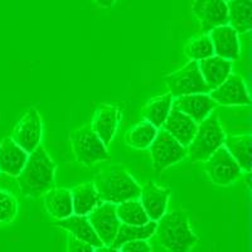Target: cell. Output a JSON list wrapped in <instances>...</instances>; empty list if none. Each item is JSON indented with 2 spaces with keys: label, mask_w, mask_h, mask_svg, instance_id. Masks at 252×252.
<instances>
[{
  "label": "cell",
  "mask_w": 252,
  "mask_h": 252,
  "mask_svg": "<svg viewBox=\"0 0 252 252\" xmlns=\"http://www.w3.org/2000/svg\"><path fill=\"white\" fill-rule=\"evenodd\" d=\"M116 215L121 223L131 224V226H143L150 220L139 198L116 204Z\"/></svg>",
  "instance_id": "83f0119b"
},
{
  "label": "cell",
  "mask_w": 252,
  "mask_h": 252,
  "mask_svg": "<svg viewBox=\"0 0 252 252\" xmlns=\"http://www.w3.org/2000/svg\"><path fill=\"white\" fill-rule=\"evenodd\" d=\"M94 183L101 202L119 204L140 195V186L138 182L121 165L103 168L96 174Z\"/></svg>",
  "instance_id": "7a4b0ae2"
},
{
  "label": "cell",
  "mask_w": 252,
  "mask_h": 252,
  "mask_svg": "<svg viewBox=\"0 0 252 252\" xmlns=\"http://www.w3.org/2000/svg\"><path fill=\"white\" fill-rule=\"evenodd\" d=\"M223 146L237 161L242 172H251V135H226Z\"/></svg>",
  "instance_id": "cb8c5ba5"
},
{
  "label": "cell",
  "mask_w": 252,
  "mask_h": 252,
  "mask_svg": "<svg viewBox=\"0 0 252 252\" xmlns=\"http://www.w3.org/2000/svg\"><path fill=\"white\" fill-rule=\"evenodd\" d=\"M208 35L212 42L215 56L226 58L232 62L240 58V34L229 24L216 27L209 32Z\"/></svg>",
  "instance_id": "2e32d148"
},
{
  "label": "cell",
  "mask_w": 252,
  "mask_h": 252,
  "mask_svg": "<svg viewBox=\"0 0 252 252\" xmlns=\"http://www.w3.org/2000/svg\"><path fill=\"white\" fill-rule=\"evenodd\" d=\"M150 158L155 173H161L169 166L184 160L187 157V148L178 143L165 130L159 129L154 141L149 146Z\"/></svg>",
  "instance_id": "52a82bcc"
},
{
  "label": "cell",
  "mask_w": 252,
  "mask_h": 252,
  "mask_svg": "<svg viewBox=\"0 0 252 252\" xmlns=\"http://www.w3.org/2000/svg\"><path fill=\"white\" fill-rule=\"evenodd\" d=\"M67 252H94V247L69 235L67 238Z\"/></svg>",
  "instance_id": "1f68e13d"
},
{
  "label": "cell",
  "mask_w": 252,
  "mask_h": 252,
  "mask_svg": "<svg viewBox=\"0 0 252 252\" xmlns=\"http://www.w3.org/2000/svg\"><path fill=\"white\" fill-rule=\"evenodd\" d=\"M209 96L220 106H250L249 90L244 78L237 75H231L220 83L217 89L209 91Z\"/></svg>",
  "instance_id": "8fae6325"
},
{
  "label": "cell",
  "mask_w": 252,
  "mask_h": 252,
  "mask_svg": "<svg viewBox=\"0 0 252 252\" xmlns=\"http://www.w3.org/2000/svg\"><path fill=\"white\" fill-rule=\"evenodd\" d=\"M204 173L213 184L227 187L240 179L242 169L222 145L204 161Z\"/></svg>",
  "instance_id": "ba28073f"
},
{
  "label": "cell",
  "mask_w": 252,
  "mask_h": 252,
  "mask_svg": "<svg viewBox=\"0 0 252 252\" xmlns=\"http://www.w3.org/2000/svg\"><path fill=\"white\" fill-rule=\"evenodd\" d=\"M43 202L47 213L55 220H63L73 215L71 189L49 188L43 193Z\"/></svg>",
  "instance_id": "44dd1931"
},
{
  "label": "cell",
  "mask_w": 252,
  "mask_h": 252,
  "mask_svg": "<svg viewBox=\"0 0 252 252\" xmlns=\"http://www.w3.org/2000/svg\"><path fill=\"white\" fill-rule=\"evenodd\" d=\"M224 1H226V3H227V1H229V0H224Z\"/></svg>",
  "instance_id": "e575fe53"
},
{
  "label": "cell",
  "mask_w": 252,
  "mask_h": 252,
  "mask_svg": "<svg viewBox=\"0 0 252 252\" xmlns=\"http://www.w3.org/2000/svg\"><path fill=\"white\" fill-rule=\"evenodd\" d=\"M57 165L46 148L39 145L29 153L27 163L17 178L20 192L26 197L37 198L43 195L56 182Z\"/></svg>",
  "instance_id": "6da1fadb"
},
{
  "label": "cell",
  "mask_w": 252,
  "mask_h": 252,
  "mask_svg": "<svg viewBox=\"0 0 252 252\" xmlns=\"http://www.w3.org/2000/svg\"><path fill=\"white\" fill-rule=\"evenodd\" d=\"M226 132L220 125L218 115L211 114L198 124L194 138L187 146V157L192 163L206 161L218 148L223 145Z\"/></svg>",
  "instance_id": "277c9868"
},
{
  "label": "cell",
  "mask_w": 252,
  "mask_h": 252,
  "mask_svg": "<svg viewBox=\"0 0 252 252\" xmlns=\"http://www.w3.org/2000/svg\"><path fill=\"white\" fill-rule=\"evenodd\" d=\"M198 66L209 91H212L217 89L220 83L232 73L233 62L226 58L218 57V56H212L203 61H199Z\"/></svg>",
  "instance_id": "d6986e66"
},
{
  "label": "cell",
  "mask_w": 252,
  "mask_h": 252,
  "mask_svg": "<svg viewBox=\"0 0 252 252\" xmlns=\"http://www.w3.org/2000/svg\"><path fill=\"white\" fill-rule=\"evenodd\" d=\"M94 1L97 4L100 8L107 9V8H111V6H114L115 4L118 3L119 0H94Z\"/></svg>",
  "instance_id": "d6a6232c"
},
{
  "label": "cell",
  "mask_w": 252,
  "mask_h": 252,
  "mask_svg": "<svg viewBox=\"0 0 252 252\" xmlns=\"http://www.w3.org/2000/svg\"><path fill=\"white\" fill-rule=\"evenodd\" d=\"M198 124L189 118L188 115L173 109L169 112L165 123L163 124L161 129L165 130L168 134H170L178 143H181L184 148L189 145V143L194 138L195 131H197Z\"/></svg>",
  "instance_id": "ac0fdd59"
},
{
  "label": "cell",
  "mask_w": 252,
  "mask_h": 252,
  "mask_svg": "<svg viewBox=\"0 0 252 252\" xmlns=\"http://www.w3.org/2000/svg\"><path fill=\"white\" fill-rule=\"evenodd\" d=\"M94 252H120V250L115 249L112 246H105V245H102L100 247H96Z\"/></svg>",
  "instance_id": "836d02e7"
},
{
  "label": "cell",
  "mask_w": 252,
  "mask_h": 252,
  "mask_svg": "<svg viewBox=\"0 0 252 252\" xmlns=\"http://www.w3.org/2000/svg\"><path fill=\"white\" fill-rule=\"evenodd\" d=\"M170 195L172 189L158 186L155 182H146L143 187H140L139 201L150 220L157 222L165 215Z\"/></svg>",
  "instance_id": "5bb4252c"
},
{
  "label": "cell",
  "mask_w": 252,
  "mask_h": 252,
  "mask_svg": "<svg viewBox=\"0 0 252 252\" xmlns=\"http://www.w3.org/2000/svg\"><path fill=\"white\" fill-rule=\"evenodd\" d=\"M157 231V222L155 220H149L148 223L143 226H131V224L121 223L119 227L118 235L115 237L111 246L115 249H120L121 245L129 241L136 240H149L155 235Z\"/></svg>",
  "instance_id": "4316f807"
},
{
  "label": "cell",
  "mask_w": 252,
  "mask_h": 252,
  "mask_svg": "<svg viewBox=\"0 0 252 252\" xmlns=\"http://www.w3.org/2000/svg\"><path fill=\"white\" fill-rule=\"evenodd\" d=\"M92 228L105 246H111L121 222L116 215V204L102 202L87 215Z\"/></svg>",
  "instance_id": "30bf717a"
},
{
  "label": "cell",
  "mask_w": 252,
  "mask_h": 252,
  "mask_svg": "<svg viewBox=\"0 0 252 252\" xmlns=\"http://www.w3.org/2000/svg\"><path fill=\"white\" fill-rule=\"evenodd\" d=\"M69 141L76 160L87 168L111 159L107 146L101 141L90 125H85L72 131L69 135Z\"/></svg>",
  "instance_id": "5b68a950"
},
{
  "label": "cell",
  "mask_w": 252,
  "mask_h": 252,
  "mask_svg": "<svg viewBox=\"0 0 252 252\" xmlns=\"http://www.w3.org/2000/svg\"><path fill=\"white\" fill-rule=\"evenodd\" d=\"M28 155L10 136L4 138L0 141V173L18 177L26 165Z\"/></svg>",
  "instance_id": "e0dca14e"
},
{
  "label": "cell",
  "mask_w": 252,
  "mask_h": 252,
  "mask_svg": "<svg viewBox=\"0 0 252 252\" xmlns=\"http://www.w3.org/2000/svg\"><path fill=\"white\" fill-rule=\"evenodd\" d=\"M184 55L190 61H195V62H199V61L215 56V51H213L212 42H211L209 35L204 33L202 35L190 38L184 46Z\"/></svg>",
  "instance_id": "f1b7e54d"
},
{
  "label": "cell",
  "mask_w": 252,
  "mask_h": 252,
  "mask_svg": "<svg viewBox=\"0 0 252 252\" xmlns=\"http://www.w3.org/2000/svg\"><path fill=\"white\" fill-rule=\"evenodd\" d=\"M123 120L120 107L111 103L102 102L96 109L92 118L91 127L103 144L109 146L114 140L118 127Z\"/></svg>",
  "instance_id": "7c38bea8"
},
{
  "label": "cell",
  "mask_w": 252,
  "mask_h": 252,
  "mask_svg": "<svg viewBox=\"0 0 252 252\" xmlns=\"http://www.w3.org/2000/svg\"><path fill=\"white\" fill-rule=\"evenodd\" d=\"M155 235L169 252H190L199 240L190 228L188 215L182 209L166 212L157 220Z\"/></svg>",
  "instance_id": "3957f363"
},
{
  "label": "cell",
  "mask_w": 252,
  "mask_h": 252,
  "mask_svg": "<svg viewBox=\"0 0 252 252\" xmlns=\"http://www.w3.org/2000/svg\"><path fill=\"white\" fill-rule=\"evenodd\" d=\"M164 82L174 98L186 94H209L208 86L204 82L195 61H189L183 67L166 75Z\"/></svg>",
  "instance_id": "8992f818"
},
{
  "label": "cell",
  "mask_w": 252,
  "mask_h": 252,
  "mask_svg": "<svg viewBox=\"0 0 252 252\" xmlns=\"http://www.w3.org/2000/svg\"><path fill=\"white\" fill-rule=\"evenodd\" d=\"M55 226L66 229L67 232H69V235L83 241V242H87L91 246H94V249L103 245L100 238H98V236L96 235V232H94V229L92 228L87 216L71 215L67 218L58 220Z\"/></svg>",
  "instance_id": "ffe728a7"
},
{
  "label": "cell",
  "mask_w": 252,
  "mask_h": 252,
  "mask_svg": "<svg viewBox=\"0 0 252 252\" xmlns=\"http://www.w3.org/2000/svg\"><path fill=\"white\" fill-rule=\"evenodd\" d=\"M71 194L73 215L87 216L102 203L94 181L85 182L73 187L71 189Z\"/></svg>",
  "instance_id": "7402d4cb"
},
{
  "label": "cell",
  "mask_w": 252,
  "mask_h": 252,
  "mask_svg": "<svg viewBox=\"0 0 252 252\" xmlns=\"http://www.w3.org/2000/svg\"><path fill=\"white\" fill-rule=\"evenodd\" d=\"M18 215L15 195L5 189H0V223H12Z\"/></svg>",
  "instance_id": "f546056e"
},
{
  "label": "cell",
  "mask_w": 252,
  "mask_h": 252,
  "mask_svg": "<svg viewBox=\"0 0 252 252\" xmlns=\"http://www.w3.org/2000/svg\"><path fill=\"white\" fill-rule=\"evenodd\" d=\"M158 130L154 125L148 121H141L132 126L124 135V143L127 146L136 150L149 149V146L154 141L158 134Z\"/></svg>",
  "instance_id": "484cf974"
},
{
  "label": "cell",
  "mask_w": 252,
  "mask_h": 252,
  "mask_svg": "<svg viewBox=\"0 0 252 252\" xmlns=\"http://www.w3.org/2000/svg\"><path fill=\"white\" fill-rule=\"evenodd\" d=\"M10 138L28 154L40 145L43 139V123L35 107L27 110L23 118L14 126Z\"/></svg>",
  "instance_id": "9c48e42d"
},
{
  "label": "cell",
  "mask_w": 252,
  "mask_h": 252,
  "mask_svg": "<svg viewBox=\"0 0 252 252\" xmlns=\"http://www.w3.org/2000/svg\"><path fill=\"white\" fill-rule=\"evenodd\" d=\"M173 100H174V97L169 91L150 98L141 110V116H143L144 121L150 123L157 129H161L168 115L172 111Z\"/></svg>",
  "instance_id": "603a6c76"
},
{
  "label": "cell",
  "mask_w": 252,
  "mask_h": 252,
  "mask_svg": "<svg viewBox=\"0 0 252 252\" xmlns=\"http://www.w3.org/2000/svg\"><path fill=\"white\" fill-rule=\"evenodd\" d=\"M218 105L209 94H193L179 96L173 100V109L188 115L197 124L202 123L212 114Z\"/></svg>",
  "instance_id": "9a60e30c"
},
{
  "label": "cell",
  "mask_w": 252,
  "mask_h": 252,
  "mask_svg": "<svg viewBox=\"0 0 252 252\" xmlns=\"http://www.w3.org/2000/svg\"><path fill=\"white\" fill-rule=\"evenodd\" d=\"M120 252H153L148 240H136L125 242L120 246Z\"/></svg>",
  "instance_id": "4dcf8cb0"
},
{
  "label": "cell",
  "mask_w": 252,
  "mask_h": 252,
  "mask_svg": "<svg viewBox=\"0 0 252 252\" xmlns=\"http://www.w3.org/2000/svg\"><path fill=\"white\" fill-rule=\"evenodd\" d=\"M192 13L206 34L216 27L228 22V10L224 0H193Z\"/></svg>",
  "instance_id": "4fadbf2b"
},
{
  "label": "cell",
  "mask_w": 252,
  "mask_h": 252,
  "mask_svg": "<svg viewBox=\"0 0 252 252\" xmlns=\"http://www.w3.org/2000/svg\"><path fill=\"white\" fill-rule=\"evenodd\" d=\"M252 0H229L227 1L228 22L238 34L250 33L252 28Z\"/></svg>",
  "instance_id": "d4e9b609"
}]
</instances>
